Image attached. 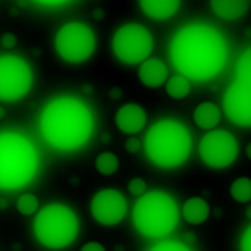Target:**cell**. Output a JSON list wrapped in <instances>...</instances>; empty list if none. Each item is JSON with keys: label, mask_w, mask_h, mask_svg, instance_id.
Instances as JSON below:
<instances>
[{"label": "cell", "mask_w": 251, "mask_h": 251, "mask_svg": "<svg viewBox=\"0 0 251 251\" xmlns=\"http://www.w3.org/2000/svg\"><path fill=\"white\" fill-rule=\"evenodd\" d=\"M115 57L125 64H142L153 51V36L144 25L126 23L115 30L112 38Z\"/></svg>", "instance_id": "cell-7"}, {"label": "cell", "mask_w": 251, "mask_h": 251, "mask_svg": "<svg viewBox=\"0 0 251 251\" xmlns=\"http://www.w3.org/2000/svg\"><path fill=\"white\" fill-rule=\"evenodd\" d=\"M32 87V70L17 55H0V100L15 102L28 95Z\"/></svg>", "instance_id": "cell-9"}, {"label": "cell", "mask_w": 251, "mask_h": 251, "mask_svg": "<svg viewBox=\"0 0 251 251\" xmlns=\"http://www.w3.org/2000/svg\"><path fill=\"white\" fill-rule=\"evenodd\" d=\"M0 44H2L4 48H13V46L17 44V38L13 36V34H4V36L0 38Z\"/></svg>", "instance_id": "cell-28"}, {"label": "cell", "mask_w": 251, "mask_h": 251, "mask_svg": "<svg viewBox=\"0 0 251 251\" xmlns=\"http://www.w3.org/2000/svg\"><path fill=\"white\" fill-rule=\"evenodd\" d=\"M150 251H191L181 242H176V240H168V242H159L157 246H153Z\"/></svg>", "instance_id": "cell-24"}, {"label": "cell", "mask_w": 251, "mask_h": 251, "mask_svg": "<svg viewBox=\"0 0 251 251\" xmlns=\"http://www.w3.org/2000/svg\"><path fill=\"white\" fill-rule=\"evenodd\" d=\"M185 240H195V234H185Z\"/></svg>", "instance_id": "cell-33"}, {"label": "cell", "mask_w": 251, "mask_h": 251, "mask_svg": "<svg viewBox=\"0 0 251 251\" xmlns=\"http://www.w3.org/2000/svg\"><path fill=\"white\" fill-rule=\"evenodd\" d=\"M95 17H97V19H102L104 15H102V12H95Z\"/></svg>", "instance_id": "cell-32"}, {"label": "cell", "mask_w": 251, "mask_h": 251, "mask_svg": "<svg viewBox=\"0 0 251 251\" xmlns=\"http://www.w3.org/2000/svg\"><path fill=\"white\" fill-rule=\"evenodd\" d=\"M97 38L93 28L83 23H66L59 28L55 36V50L66 63H85L95 53Z\"/></svg>", "instance_id": "cell-8"}, {"label": "cell", "mask_w": 251, "mask_h": 251, "mask_svg": "<svg viewBox=\"0 0 251 251\" xmlns=\"http://www.w3.org/2000/svg\"><path fill=\"white\" fill-rule=\"evenodd\" d=\"M42 6H48V8H53V6H64L66 2H40Z\"/></svg>", "instance_id": "cell-30"}, {"label": "cell", "mask_w": 251, "mask_h": 251, "mask_svg": "<svg viewBox=\"0 0 251 251\" xmlns=\"http://www.w3.org/2000/svg\"><path fill=\"white\" fill-rule=\"evenodd\" d=\"M140 8L151 19H170L179 10V0H140Z\"/></svg>", "instance_id": "cell-15"}, {"label": "cell", "mask_w": 251, "mask_h": 251, "mask_svg": "<svg viewBox=\"0 0 251 251\" xmlns=\"http://www.w3.org/2000/svg\"><path fill=\"white\" fill-rule=\"evenodd\" d=\"M38 151L19 132H0V189L15 191L28 185L38 172Z\"/></svg>", "instance_id": "cell-3"}, {"label": "cell", "mask_w": 251, "mask_h": 251, "mask_svg": "<svg viewBox=\"0 0 251 251\" xmlns=\"http://www.w3.org/2000/svg\"><path fill=\"white\" fill-rule=\"evenodd\" d=\"M38 199L34 195H30V193H25V195H21L19 197V201H17V212L23 215H32L38 212Z\"/></svg>", "instance_id": "cell-23"}, {"label": "cell", "mask_w": 251, "mask_h": 251, "mask_svg": "<svg viewBox=\"0 0 251 251\" xmlns=\"http://www.w3.org/2000/svg\"><path fill=\"white\" fill-rule=\"evenodd\" d=\"M138 77L146 87H161L168 79V68H166V64L161 59H146L144 63L140 64Z\"/></svg>", "instance_id": "cell-14"}, {"label": "cell", "mask_w": 251, "mask_h": 251, "mask_svg": "<svg viewBox=\"0 0 251 251\" xmlns=\"http://www.w3.org/2000/svg\"><path fill=\"white\" fill-rule=\"evenodd\" d=\"M193 119H195L197 126H201L204 130H214L217 123L221 121V110L214 102H202L197 106V110L193 113Z\"/></svg>", "instance_id": "cell-17"}, {"label": "cell", "mask_w": 251, "mask_h": 251, "mask_svg": "<svg viewBox=\"0 0 251 251\" xmlns=\"http://www.w3.org/2000/svg\"><path fill=\"white\" fill-rule=\"evenodd\" d=\"M228 50L223 34L208 23H191L170 42V61L189 81H210L226 64Z\"/></svg>", "instance_id": "cell-1"}, {"label": "cell", "mask_w": 251, "mask_h": 251, "mask_svg": "<svg viewBox=\"0 0 251 251\" xmlns=\"http://www.w3.org/2000/svg\"><path fill=\"white\" fill-rule=\"evenodd\" d=\"M179 214L183 215L185 221L191 223V225H201V223H204L210 217V206L201 197H193V199L185 201Z\"/></svg>", "instance_id": "cell-16"}, {"label": "cell", "mask_w": 251, "mask_h": 251, "mask_svg": "<svg viewBox=\"0 0 251 251\" xmlns=\"http://www.w3.org/2000/svg\"><path fill=\"white\" fill-rule=\"evenodd\" d=\"M240 251H251V226H248L242 234V242H240Z\"/></svg>", "instance_id": "cell-26"}, {"label": "cell", "mask_w": 251, "mask_h": 251, "mask_svg": "<svg viewBox=\"0 0 251 251\" xmlns=\"http://www.w3.org/2000/svg\"><path fill=\"white\" fill-rule=\"evenodd\" d=\"M146 155L161 168L181 166L191 155L193 136L187 126L176 119H163L151 126L144 140Z\"/></svg>", "instance_id": "cell-4"}, {"label": "cell", "mask_w": 251, "mask_h": 251, "mask_svg": "<svg viewBox=\"0 0 251 251\" xmlns=\"http://www.w3.org/2000/svg\"><path fill=\"white\" fill-rule=\"evenodd\" d=\"M125 148H126V151H130V153H136V151H140V148H142V142H140L136 136H130V138L125 142Z\"/></svg>", "instance_id": "cell-27"}, {"label": "cell", "mask_w": 251, "mask_h": 251, "mask_svg": "<svg viewBox=\"0 0 251 251\" xmlns=\"http://www.w3.org/2000/svg\"><path fill=\"white\" fill-rule=\"evenodd\" d=\"M212 10L221 19H240L250 10V2L248 0H214Z\"/></svg>", "instance_id": "cell-18"}, {"label": "cell", "mask_w": 251, "mask_h": 251, "mask_svg": "<svg viewBox=\"0 0 251 251\" xmlns=\"http://www.w3.org/2000/svg\"><path fill=\"white\" fill-rule=\"evenodd\" d=\"M95 166H97V170L100 172L102 176H112V174H115L119 170V159L113 153L106 151V153H100L97 157Z\"/></svg>", "instance_id": "cell-21"}, {"label": "cell", "mask_w": 251, "mask_h": 251, "mask_svg": "<svg viewBox=\"0 0 251 251\" xmlns=\"http://www.w3.org/2000/svg\"><path fill=\"white\" fill-rule=\"evenodd\" d=\"M34 236L48 250H64L77 236L79 221L72 208L53 202L44 206L34 217Z\"/></svg>", "instance_id": "cell-6"}, {"label": "cell", "mask_w": 251, "mask_h": 251, "mask_svg": "<svg viewBox=\"0 0 251 251\" xmlns=\"http://www.w3.org/2000/svg\"><path fill=\"white\" fill-rule=\"evenodd\" d=\"M95 119L85 102L75 97H57L42 110L40 130L44 140L61 151L83 148L93 136Z\"/></svg>", "instance_id": "cell-2"}, {"label": "cell", "mask_w": 251, "mask_h": 251, "mask_svg": "<svg viewBox=\"0 0 251 251\" xmlns=\"http://www.w3.org/2000/svg\"><path fill=\"white\" fill-rule=\"evenodd\" d=\"M191 91V81L185 79L183 75H174L170 79H166V93L170 99H185Z\"/></svg>", "instance_id": "cell-19"}, {"label": "cell", "mask_w": 251, "mask_h": 251, "mask_svg": "<svg viewBox=\"0 0 251 251\" xmlns=\"http://www.w3.org/2000/svg\"><path fill=\"white\" fill-rule=\"evenodd\" d=\"M230 197L236 202H242V204H248L251 201V179L246 176L238 177L232 181L230 185Z\"/></svg>", "instance_id": "cell-20"}, {"label": "cell", "mask_w": 251, "mask_h": 251, "mask_svg": "<svg viewBox=\"0 0 251 251\" xmlns=\"http://www.w3.org/2000/svg\"><path fill=\"white\" fill-rule=\"evenodd\" d=\"M132 221L140 234L148 238L168 236L179 221L177 202L164 191H146L134 204Z\"/></svg>", "instance_id": "cell-5"}, {"label": "cell", "mask_w": 251, "mask_h": 251, "mask_svg": "<svg viewBox=\"0 0 251 251\" xmlns=\"http://www.w3.org/2000/svg\"><path fill=\"white\" fill-rule=\"evenodd\" d=\"M223 110L230 123L248 128L251 126V83L234 81L223 97Z\"/></svg>", "instance_id": "cell-12"}, {"label": "cell", "mask_w": 251, "mask_h": 251, "mask_svg": "<svg viewBox=\"0 0 251 251\" xmlns=\"http://www.w3.org/2000/svg\"><path fill=\"white\" fill-rule=\"evenodd\" d=\"M238 140L228 130L214 128L202 136L199 153L201 159L210 168H226L238 159Z\"/></svg>", "instance_id": "cell-10"}, {"label": "cell", "mask_w": 251, "mask_h": 251, "mask_svg": "<svg viewBox=\"0 0 251 251\" xmlns=\"http://www.w3.org/2000/svg\"><path fill=\"white\" fill-rule=\"evenodd\" d=\"M91 214L104 226L117 225L126 215L125 197L115 189H102L91 201Z\"/></svg>", "instance_id": "cell-11"}, {"label": "cell", "mask_w": 251, "mask_h": 251, "mask_svg": "<svg viewBox=\"0 0 251 251\" xmlns=\"http://www.w3.org/2000/svg\"><path fill=\"white\" fill-rule=\"evenodd\" d=\"M6 206H8V201L6 199H0V210H6Z\"/></svg>", "instance_id": "cell-31"}, {"label": "cell", "mask_w": 251, "mask_h": 251, "mask_svg": "<svg viewBox=\"0 0 251 251\" xmlns=\"http://www.w3.org/2000/svg\"><path fill=\"white\" fill-rule=\"evenodd\" d=\"M128 191H130V195H134V197H142V195L146 193V181L140 179V177L130 179V181H128Z\"/></svg>", "instance_id": "cell-25"}, {"label": "cell", "mask_w": 251, "mask_h": 251, "mask_svg": "<svg viewBox=\"0 0 251 251\" xmlns=\"http://www.w3.org/2000/svg\"><path fill=\"white\" fill-rule=\"evenodd\" d=\"M148 113L138 104H125L115 113V125L125 134H138L146 126Z\"/></svg>", "instance_id": "cell-13"}, {"label": "cell", "mask_w": 251, "mask_h": 251, "mask_svg": "<svg viewBox=\"0 0 251 251\" xmlns=\"http://www.w3.org/2000/svg\"><path fill=\"white\" fill-rule=\"evenodd\" d=\"M236 81L251 83V50H246L236 64Z\"/></svg>", "instance_id": "cell-22"}, {"label": "cell", "mask_w": 251, "mask_h": 251, "mask_svg": "<svg viewBox=\"0 0 251 251\" xmlns=\"http://www.w3.org/2000/svg\"><path fill=\"white\" fill-rule=\"evenodd\" d=\"M4 113H6V112H4V108H2V106H0V119H2V117H4Z\"/></svg>", "instance_id": "cell-34"}, {"label": "cell", "mask_w": 251, "mask_h": 251, "mask_svg": "<svg viewBox=\"0 0 251 251\" xmlns=\"http://www.w3.org/2000/svg\"><path fill=\"white\" fill-rule=\"evenodd\" d=\"M79 251H106V250H104V246H100L99 242H89Z\"/></svg>", "instance_id": "cell-29"}]
</instances>
